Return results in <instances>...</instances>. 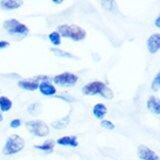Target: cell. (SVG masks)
Wrapping results in <instances>:
<instances>
[{"mask_svg": "<svg viewBox=\"0 0 160 160\" xmlns=\"http://www.w3.org/2000/svg\"><path fill=\"white\" fill-rule=\"evenodd\" d=\"M58 33L59 35H62L63 37L71 38L75 40V41L82 40L86 36V32H85L84 29L73 24L72 25H68V24L60 25L58 27Z\"/></svg>", "mask_w": 160, "mask_h": 160, "instance_id": "cell-1", "label": "cell"}, {"mask_svg": "<svg viewBox=\"0 0 160 160\" xmlns=\"http://www.w3.org/2000/svg\"><path fill=\"white\" fill-rule=\"evenodd\" d=\"M82 90H83V93L86 95L100 94V95H102L103 97H107V98L112 97V95H113L106 85L99 81H94L89 84H86Z\"/></svg>", "mask_w": 160, "mask_h": 160, "instance_id": "cell-2", "label": "cell"}, {"mask_svg": "<svg viewBox=\"0 0 160 160\" xmlns=\"http://www.w3.org/2000/svg\"><path fill=\"white\" fill-rule=\"evenodd\" d=\"M3 26L9 34L15 35V36L23 37V36H26L29 32V29L27 28L26 25L22 24L16 19L6 20V21H4Z\"/></svg>", "mask_w": 160, "mask_h": 160, "instance_id": "cell-3", "label": "cell"}, {"mask_svg": "<svg viewBox=\"0 0 160 160\" xmlns=\"http://www.w3.org/2000/svg\"><path fill=\"white\" fill-rule=\"evenodd\" d=\"M25 142L19 135H11L8 139L3 148V153L5 155L15 154L24 148Z\"/></svg>", "mask_w": 160, "mask_h": 160, "instance_id": "cell-4", "label": "cell"}, {"mask_svg": "<svg viewBox=\"0 0 160 160\" xmlns=\"http://www.w3.org/2000/svg\"><path fill=\"white\" fill-rule=\"evenodd\" d=\"M26 127L32 134L36 135L39 137L47 136L49 134V127L46 125V123L40 120H32L28 121L26 123Z\"/></svg>", "mask_w": 160, "mask_h": 160, "instance_id": "cell-5", "label": "cell"}, {"mask_svg": "<svg viewBox=\"0 0 160 160\" xmlns=\"http://www.w3.org/2000/svg\"><path fill=\"white\" fill-rule=\"evenodd\" d=\"M78 77L75 74L64 72L57 75L54 77V82L59 85H63V86H72L77 82Z\"/></svg>", "mask_w": 160, "mask_h": 160, "instance_id": "cell-6", "label": "cell"}, {"mask_svg": "<svg viewBox=\"0 0 160 160\" xmlns=\"http://www.w3.org/2000/svg\"><path fill=\"white\" fill-rule=\"evenodd\" d=\"M138 156L142 160H159L158 155L144 145H140L138 147Z\"/></svg>", "mask_w": 160, "mask_h": 160, "instance_id": "cell-7", "label": "cell"}, {"mask_svg": "<svg viewBox=\"0 0 160 160\" xmlns=\"http://www.w3.org/2000/svg\"><path fill=\"white\" fill-rule=\"evenodd\" d=\"M147 46H148V50L150 53L154 54L158 51L160 48V35L158 33L152 34L151 36L148 38Z\"/></svg>", "mask_w": 160, "mask_h": 160, "instance_id": "cell-8", "label": "cell"}, {"mask_svg": "<svg viewBox=\"0 0 160 160\" xmlns=\"http://www.w3.org/2000/svg\"><path fill=\"white\" fill-rule=\"evenodd\" d=\"M57 143L60 145H65V146H71V147H77L78 141L76 136H64L57 140Z\"/></svg>", "mask_w": 160, "mask_h": 160, "instance_id": "cell-9", "label": "cell"}, {"mask_svg": "<svg viewBox=\"0 0 160 160\" xmlns=\"http://www.w3.org/2000/svg\"><path fill=\"white\" fill-rule=\"evenodd\" d=\"M38 87L40 89V91H41V93L44 95H47V96L54 95L56 93V88H55L52 84H50L49 82H42Z\"/></svg>", "mask_w": 160, "mask_h": 160, "instance_id": "cell-10", "label": "cell"}, {"mask_svg": "<svg viewBox=\"0 0 160 160\" xmlns=\"http://www.w3.org/2000/svg\"><path fill=\"white\" fill-rule=\"evenodd\" d=\"M23 4L22 1H17V0H4V1L0 2V6L3 9L7 10H12V9H17Z\"/></svg>", "mask_w": 160, "mask_h": 160, "instance_id": "cell-11", "label": "cell"}, {"mask_svg": "<svg viewBox=\"0 0 160 160\" xmlns=\"http://www.w3.org/2000/svg\"><path fill=\"white\" fill-rule=\"evenodd\" d=\"M147 107L150 111L154 112L155 114L160 113V103L159 100L157 98H155L154 96H151L147 101Z\"/></svg>", "mask_w": 160, "mask_h": 160, "instance_id": "cell-12", "label": "cell"}, {"mask_svg": "<svg viewBox=\"0 0 160 160\" xmlns=\"http://www.w3.org/2000/svg\"><path fill=\"white\" fill-rule=\"evenodd\" d=\"M106 113H107V108L102 103H98L93 107V114L98 119H102Z\"/></svg>", "mask_w": 160, "mask_h": 160, "instance_id": "cell-13", "label": "cell"}, {"mask_svg": "<svg viewBox=\"0 0 160 160\" xmlns=\"http://www.w3.org/2000/svg\"><path fill=\"white\" fill-rule=\"evenodd\" d=\"M18 85L22 89L30 90V91H33V90H36L38 88V84L36 82L28 81V80H21V81L18 82Z\"/></svg>", "mask_w": 160, "mask_h": 160, "instance_id": "cell-14", "label": "cell"}, {"mask_svg": "<svg viewBox=\"0 0 160 160\" xmlns=\"http://www.w3.org/2000/svg\"><path fill=\"white\" fill-rule=\"evenodd\" d=\"M12 107V102L11 100L8 99L5 96H1L0 97V109L2 111H8L10 110V108Z\"/></svg>", "mask_w": 160, "mask_h": 160, "instance_id": "cell-15", "label": "cell"}, {"mask_svg": "<svg viewBox=\"0 0 160 160\" xmlns=\"http://www.w3.org/2000/svg\"><path fill=\"white\" fill-rule=\"evenodd\" d=\"M53 147H54V143L52 141H46L41 145H35V148L40 149V150H44V151H49V152L52 151Z\"/></svg>", "mask_w": 160, "mask_h": 160, "instance_id": "cell-16", "label": "cell"}, {"mask_svg": "<svg viewBox=\"0 0 160 160\" xmlns=\"http://www.w3.org/2000/svg\"><path fill=\"white\" fill-rule=\"evenodd\" d=\"M49 39L54 45H59L60 43H61V37H60V35H59L58 32L50 33L49 34Z\"/></svg>", "mask_w": 160, "mask_h": 160, "instance_id": "cell-17", "label": "cell"}, {"mask_svg": "<svg viewBox=\"0 0 160 160\" xmlns=\"http://www.w3.org/2000/svg\"><path fill=\"white\" fill-rule=\"evenodd\" d=\"M101 125H102V127L104 128H106V129H114V124L111 122V121H109V120H102L101 121Z\"/></svg>", "mask_w": 160, "mask_h": 160, "instance_id": "cell-18", "label": "cell"}, {"mask_svg": "<svg viewBox=\"0 0 160 160\" xmlns=\"http://www.w3.org/2000/svg\"><path fill=\"white\" fill-rule=\"evenodd\" d=\"M159 86H160V80H159V73H158V74H156V76H155V79L153 80L151 87L153 88V90H158Z\"/></svg>", "mask_w": 160, "mask_h": 160, "instance_id": "cell-19", "label": "cell"}, {"mask_svg": "<svg viewBox=\"0 0 160 160\" xmlns=\"http://www.w3.org/2000/svg\"><path fill=\"white\" fill-rule=\"evenodd\" d=\"M20 125H21V121H20V119H14L11 121V123H10V126H11L12 128H17L19 127Z\"/></svg>", "mask_w": 160, "mask_h": 160, "instance_id": "cell-20", "label": "cell"}, {"mask_svg": "<svg viewBox=\"0 0 160 160\" xmlns=\"http://www.w3.org/2000/svg\"><path fill=\"white\" fill-rule=\"evenodd\" d=\"M52 51H53V52H55V53H56V54H60V55H67V57H71V54H69V53H66V52L58 51V50H55V49H53Z\"/></svg>", "mask_w": 160, "mask_h": 160, "instance_id": "cell-21", "label": "cell"}, {"mask_svg": "<svg viewBox=\"0 0 160 160\" xmlns=\"http://www.w3.org/2000/svg\"><path fill=\"white\" fill-rule=\"evenodd\" d=\"M7 46H9V42H7V41H0V49H3V48H5V47H7Z\"/></svg>", "mask_w": 160, "mask_h": 160, "instance_id": "cell-22", "label": "cell"}, {"mask_svg": "<svg viewBox=\"0 0 160 160\" xmlns=\"http://www.w3.org/2000/svg\"><path fill=\"white\" fill-rule=\"evenodd\" d=\"M159 20H160V18H159V17H157V18H156V22H155V24H156V26H157V27H160Z\"/></svg>", "mask_w": 160, "mask_h": 160, "instance_id": "cell-23", "label": "cell"}, {"mask_svg": "<svg viewBox=\"0 0 160 160\" xmlns=\"http://www.w3.org/2000/svg\"><path fill=\"white\" fill-rule=\"evenodd\" d=\"M1 120H2V115L0 114V121H1Z\"/></svg>", "mask_w": 160, "mask_h": 160, "instance_id": "cell-24", "label": "cell"}]
</instances>
